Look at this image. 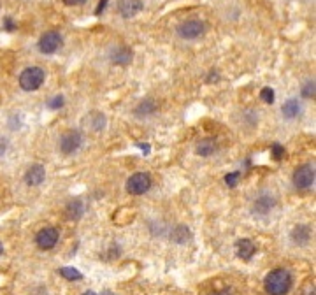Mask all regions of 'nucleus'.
<instances>
[{
	"instance_id": "nucleus-8",
	"label": "nucleus",
	"mask_w": 316,
	"mask_h": 295,
	"mask_svg": "<svg viewBox=\"0 0 316 295\" xmlns=\"http://www.w3.org/2000/svg\"><path fill=\"white\" fill-rule=\"evenodd\" d=\"M79 146H81V135H79V132L69 130L62 135V139H60V150H62L65 155L74 153Z\"/></svg>"
},
{
	"instance_id": "nucleus-30",
	"label": "nucleus",
	"mask_w": 316,
	"mask_h": 295,
	"mask_svg": "<svg viewBox=\"0 0 316 295\" xmlns=\"http://www.w3.org/2000/svg\"><path fill=\"white\" fill-rule=\"evenodd\" d=\"M212 295H230V292L223 290V292H216V294H212Z\"/></svg>"
},
{
	"instance_id": "nucleus-10",
	"label": "nucleus",
	"mask_w": 316,
	"mask_h": 295,
	"mask_svg": "<svg viewBox=\"0 0 316 295\" xmlns=\"http://www.w3.org/2000/svg\"><path fill=\"white\" fill-rule=\"evenodd\" d=\"M44 178H46V171L42 165H32L25 174V181H26V185H30V187H37V185H41L42 181H44Z\"/></svg>"
},
{
	"instance_id": "nucleus-23",
	"label": "nucleus",
	"mask_w": 316,
	"mask_h": 295,
	"mask_svg": "<svg viewBox=\"0 0 316 295\" xmlns=\"http://www.w3.org/2000/svg\"><path fill=\"white\" fill-rule=\"evenodd\" d=\"M239 172H232V174H228V176H225V183L228 185L230 188H234L235 185H237V181H239Z\"/></svg>"
},
{
	"instance_id": "nucleus-27",
	"label": "nucleus",
	"mask_w": 316,
	"mask_h": 295,
	"mask_svg": "<svg viewBox=\"0 0 316 295\" xmlns=\"http://www.w3.org/2000/svg\"><path fill=\"white\" fill-rule=\"evenodd\" d=\"M105 4H107V0H101V4H99V7H97V14H101V12L104 11Z\"/></svg>"
},
{
	"instance_id": "nucleus-13",
	"label": "nucleus",
	"mask_w": 316,
	"mask_h": 295,
	"mask_svg": "<svg viewBox=\"0 0 316 295\" xmlns=\"http://www.w3.org/2000/svg\"><path fill=\"white\" fill-rule=\"evenodd\" d=\"M281 111H283V116H285V118L292 120V118L299 116V112H301V105H299V102L295 100V98H292V100H288V102L283 104Z\"/></svg>"
},
{
	"instance_id": "nucleus-33",
	"label": "nucleus",
	"mask_w": 316,
	"mask_h": 295,
	"mask_svg": "<svg viewBox=\"0 0 316 295\" xmlns=\"http://www.w3.org/2000/svg\"><path fill=\"white\" fill-rule=\"evenodd\" d=\"M105 295H112V294H111V292H107V294H105Z\"/></svg>"
},
{
	"instance_id": "nucleus-12",
	"label": "nucleus",
	"mask_w": 316,
	"mask_h": 295,
	"mask_svg": "<svg viewBox=\"0 0 316 295\" xmlns=\"http://www.w3.org/2000/svg\"><path fill=\"white\" fill-rule=\"evenodd\" d=\"M255 251H257V248H255L251 239H241L237 243V255L242 260H249L255 255Z\"/></svg>"
},
{
	"instance_id": "nucleus-6",
	"label": "nucleus",
	"mask_w": 316,
	"mask_h": 295,
	"mask_svg": "<svg viewBox=\"0 0 316 295\" xmlns=\"http://www.w3.org/2000/svg\"><path fill=\"white\" fill-rule=\"evenodd\" d=\"M313 183H315V167L313 165L306 164L295 171L294 185L297 188H309Z\"/></svg>"
},
{
	"instance_id": "nucleus-22",
	"label": "nucleus",
	"mask_w": 316,
	"mask_h": 295,
	"mask_svg": "<svg viewBox=\"0 0 316 295\" xmlns=\"http://www.w3.org/2000/svg\"><path fill=\"white\" fill-rule=\"evenodd\" d=\"M271 151H272V157H274L276 160H281V158L285 157V148H283L281 144H278V142H274V144H272Z\"/></svg>"
},
{
	"instance_id": "nucleus-17",
	"label": "nucleus",
	"mask_w": 316,
	"mask_h": 295,
	"mask_svg": "<svg viewBox=\"0 0 316 295\" xmlns=\"http://www.w3.org/2000/svg\"><path fill=\"white\" fill-rule=\"evenodd\" d=\"M83 211H85V207H83L81 200H72L71 204L67 205V216L71 218V220H78L83 214Z\"/></svg>"
},
{
	"instance_id": "nucleus-15",
	"label": "nucleus",
	"mask_w": 316,
	"mask_h": 295,
	"mask_svg": "<svg viewBox=\"0 0 316 295\" xmlns=\"http://www.w3.org/2000/svg\"><path fill=\"white\" fill-rule=\"evenodd\" d=\"M272 205H274V200H272V197H267V195H264V197L257 198V202H255V211H257V213L265 214L267 211L272 209Z\"/></svg>"
},
{
	"instance_id": "nucleus-21",
	"label": "nucleus",
	"mask_w": 316,
	"mask_h": 295,
	"mask_svg": "<svg viewBox=\"0 0 316 295\" xmlns=\"http://www.w3.org/2000/svg\"><path fill=\"white\" fill-rule=\"evenodd\" d=\"M260 98L265 104H272V102H274V92H272V88H264V90L260 92Z\"/></svg>"
},
{
	"instance_id": "nucleus-5",
	"label": "nucleus",
	"mask_w": 316,
	"mask_h": 295,
	"mask_svg": "<svg viewBox=\"0 0 316 295\" xmlns=\"http://www.w3.org/2000/svg\"><path fill=\"white\" fill-rule=\"evenodd\" d=\"M62 44H63L62 35L55 30H49L46 32V34H42V37L39 39V51L44 53V55H51V53H55Z\"/></svg>"
},
{
	"instance_id": "nucleus-20",
	"label": "nucleus",
	"mask_w": 316,
	"mask_h": 295,
	"mask_svg": "<svg viewBox=\"0 0 316 295\" xmlns=\"http://www.w3.org/2000/svg\"><path fill=\"white\" fill-rule=\"evenodd\" d=\"M302 95L306 98H315V81H308L302 88Z\"/></svg>"
},
{
	"instance_id": "nucleus-14",
	"label": "nucleus",
	"mask_w": 316,
	"mask_h": 295,
	"mask_svg": "<svg viewBox=\"0 0 316 295\" xmlns=\"http://www.w3.org/2000/svg\"><path fill=\"white\" fill-rule=\"evenodd\" d=\"M214 150H216L214 139H202L197 146V153L201 155V157H209V155L214 153Z\"/></svg>"
},
{
	"instance_id": "nucleus-4",
	"label": "nucleus",
	"mask_w": 316,
	"mask_h": 295,
	"mask_svg": "<svg viewBox=\"0 0 316 295\" xmlns=\"http://www.w3.org/2000/svg\"><path fill=\"white\" fill-rule=\"evenodd\" d=\"M206 26L201 19H188L178 26V35L183 39H197L204 34Z\"/></svg>"
},
{
	"instance_id": "nucleus-11",
	"label": "nucleus",
	"mask_w": 316,
	"mask_h": 295,
	"mask_svg": "<svg viewBox=\"0 0 316 295\" xmlns=\"http://www.w3.org/2000/svg\"><path fill=\"white\" fill-rule=\"evenodd\" d=\"M111 60H112V64H118V65L130 64L132 51L126 48V46H119V48H116V49H112V51H111Z\"/></svg>"
},
{
	"instance_id": "nucleus-25",
	"label": "nucleus",
	"mask_w": 316,
	"mask_h": 295,
	"mask_svg": "<svg viewBox=\"0 0 316 295\" xmlns=\"http://www.w3.org/2000/svg\"><path fill=\"white\" fill-rule=\"evenodd\" d=\"M62 105H63V97H55L51 100V104H49V107L56 109V107H62Z\"/></svg>"
},
{
	"instance_id": "nucleus-28",
	"label": "nucleus",
	"mask_w": 316,
	"mask_h": 295,
	"mask_svg": "<svg viewBox=\"0 0 316 295\" xmlns=\"http://www.w3.org/2000/svg\"><path fill=\"white\" fill-rule=\"evenodd\" d=\"M5 153V141L4 139H0V157Z\"/></svg>"
},
{
	"instance_id": "nucleus-7",
	"label": "nucleus",
	"mask_w": 316,
	"mask_h": 295,
	"mask_svg": "<svg viewBox=\"0 0 316 295\" xmlns=\"http://www.w3.org/2000/svg\"><path fill=\"white\" fill-rule=\"evenodd\" d=\"M35 243L41 250H51L56 243H58V230L53 227H46L35 237Z\"/></svg>"
},
{
	"instance_id": "nucleus-2",
	"label": "nucleus",
	"mask_w": 316,
	"mask_h": 295,
	"mask_svg": "<svg viewBox=\"0 0 316 295\" xmlns=\"http://www.w3.org/2000/svg\"><path fill=\"white\" fill-rule=\"evenodd\" d=\"M44 71L41 67H28L19 74V86L25 92H34L44 83Z\"/></svg>"
},
{
	"instance_id": "nucleus-19",
	"label": "nucleus",
	"mask_w": 316,
	"mask_h": 295,
	"mask_svg": "<svg viewBox=\"0 0 316 295\" xmlns=\"http://www.w3.org/2000/svg\"><path fill=\"white\" fill-rule=\"evenodd\" d=\"M60 276H63L65 280L74 281V280H81L83 274L79 273L78 269H74V267H62V269H60Z\"/></svg>"
},
{
	"instance_id": "nucleus-9",
	"label": "nucleus",
	"mask_w": 316,
	"mask_h": 295,
	"mask_svg": "<svg viewBox=\"0 0 316 295\" xmlns=\"http://www.w3.org/2000/svg\"><path fill=\"white\" fill-rule=\"evenodd\" d=\"M142 2L141 0H119L118 2V11L123 18H134L137 12H141Z\"/></svg>"
},
{
	"instance_id": "nucleus-18",
	"label": "nucleus",
	"mask_w": 316,
	"mask_h": 295,
	"mask_svg": "<svg viewBox=\"0 0 316 295\" xmlns=\"http://www.w3.org/2000/svg\"><path fill=\"white\" fill-rule=\"evenodd\" d=\"M156 111V104L153 100H142L141 104H139V107L135 109V114L139 116H148V114H153V112Z\"/></svg>"
},
{
	"instance_id": "nucleus-16",
	"label": "nucleus",
	"mask_w": 316,
	"mask_h": 295,
	"mask_svg": "<svg viewBox=\"0 0 316 295\" xmlns=\"http://www.w3.org/2000/svg\"><path fill=\"white\" fill-rule=\"evenodd\" d=\"M309 235H311V232H309V227H306V225L295 227V230L292 232V237H294V241H295V243H299V244L308 243Z\"/></svg>"
},
{
	"instance_id": "nucleus-26",
	"label": "nucleus",
	"mask_w": 316,
	"mask_h": 295,
	"mask_svg": "<svg viewBox=\"0 0 316 295\" xmlns=\"http://www.w3.org/2000/svg\"><path fill=\"white\" fill-rule=\"evenodd\" d=\"M63 2L67 5H81V4H85L86 0H63Z\"/></svg>"
},
{
	"instance_id": "nucleus-1",
	"label": "nucleus",
	"mask_w": 316,
	"mask_h": 295,
	"mask_svg": "<svg viewBox=\"0 0 316 295\" xmlns=\"http://www.w3.org/2000/svg\"><path fill=\"white\" fill-rule=\"evenodd\" d=\"M292 288V274L287 269H274L265 276V292L269 295H287Z\"/></svg>"
},
{
	"instance_id": "nucleus-32",
	"label": "nucleus",
	"mask_w": 316,
	"mask_h": 295,
	"mask_svg": "<svg viewBox=\"0 0 316 295\" xmlns=\"http://www.w3.org/2000/svg\"><path fill=\"white\" fill-rule=\"evenodd\" d=\"M4 253V246H2V243H0V255Z\"/></svg>"
},
{
	"instance_id": "nucleus-29",
	"label": "nucleus",
	"mask_w": 316,
	"mask_h": 295,
	"mask_svg": "<svg viewBox=\"0 0 316 295\" xmlns=\"http://www.w3.org/2000/svg\"><path fill=\"white\" fill-rule=\"evenodd\" d=\"M306 295H315V285H313V287L309 285V290H308V294H306Z\"/></svg>"
},
{
	"instance_id": "nucleus-3",
	"label": "nucleus",
	"mask_w": 316,
	"mask_h": 295,
	"mask_svg": "<svg viewBox=\"0 0 316 295\" xmlns=\"http://www.w3.org/2000/svg\"><path fill=\"white\" fill-rule=\"evenodd\" d=\"M151 187V178L146 172H137L130 176V180L126 181V192L132 195H142Z\"/></svg>"
},
{
	"instance_id": "nucleus-31",
	"label": "nucleus",
	"mask_w": 316,
	"mask_h": 295,
	"mask_svg": "<svg viewBox=\"0 0 316 295\" xmlns=\"http://www.w3.org/2000/svg\"><path fill=\"white\" fill-rule=\"evenodd\" d=\"M83 295H97V294H95V292H85Z\"/></svg>"
},
{
	"instance_id": "nucleus-24",
	"label": "nucleus",
	"mask_w": 316,
	"mask_h": 295,
	"mask_svg": "<svg viewBox=\"0 0 316 295\" xmlns=\"http://www.w3.org/2000/svg\"><path fill=\"white\" fill-rule=\"evenodd\" d=\"M4 28H5L7 32H12V30H14L16 25H14V21H12V18H9V16H7V18L4 19Z\"/></svg>"
}]
</instances>
